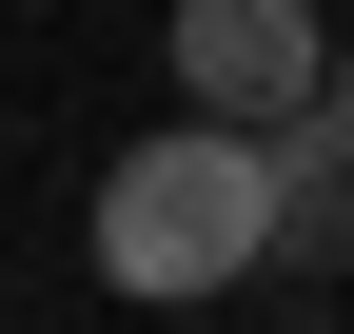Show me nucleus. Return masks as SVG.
I'll list each match as a JSON object with an SVG mask.
<instances>
[{"label":"nucleus","mask_w":354,"mask_h":334,"mask_svg":"<svg viewBox=\"0 0 354 334\" xmlns=\"http://www.w3.org/2000/svg\"><path fill=\"white\" fill-rule=\"evenodd\" d=\"M276 256V138L256 118H177V138H138L99 177V275L118 295H236V275Z\"/></svg>","instance_id":"1"},{"label":"nucleus","mask_w":354,"mask_h":334,"mask_svg":"<svg viewBox=\"0 0 354 334\" xmlns=\"http://www.w3.org/2000/svg\"><path fill=\"white\" fill-rule=\"evenodd\" d=\"M177 99L197 118H256V138H276V118H315V79H335V20L315 0H177Z\"/></svg>","instance_id":"2"},{"label":"nucleus","mask_w":354,"mask_h":334,"mask_svg":"<svg viewBox=\"0 0 354 334\" xmlns=\"http://www.w3.org/2000/svg\"><path fill=\"white\" fill-rule=\"evenodd\" d=\"M276 256H354V118L315 99V118H276Z\"/></svg>","instance_id":"3"},{"label":"nucleus","mask_w":354,"mask_h":334,"mask_svg":"<svg viewBox=\"0 0 354 334\" xmlns=\"http://www.w3.org/2000/svg\"><path fill=\"white\" fill-rule=\"evenodd\" d=\"M315 99H335V118H354V39H335V79H315Z\"/></svg>","instance_id":"4"}]
</instances>
